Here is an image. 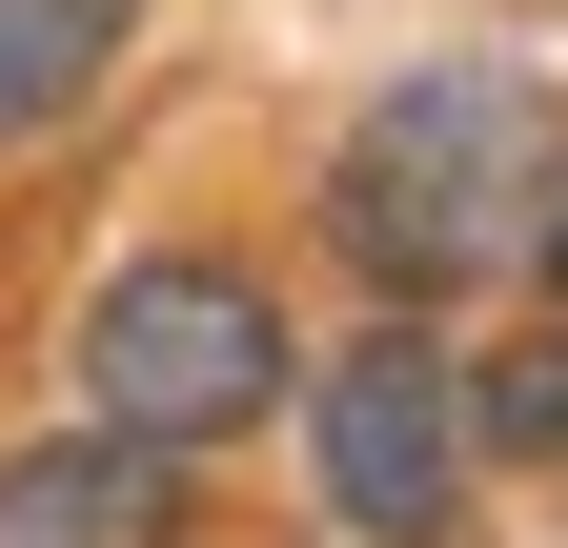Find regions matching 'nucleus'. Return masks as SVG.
<instances>
[{"label":"nucleus","mask_w":568,"mask_h":548,"mask_svg":"<svg viewBox=\"0 0 568 548\" xmlns=\"http://www.w3.org/2000/svg\"><path fill=\"white\" fill-rule=\"evenodd\" d=\"M548 183H568V102L528 82V61H406V82L345 102L305 224H325V264L366 305H426V325H447L487 264L548 244Z\"/></svg>","instance_id":"f257e3e1"},{"label":"nucleus","mask_w":568,"mask_h":548,"mask_svg":"<svg viewBox=\"0 0 568 548\" xmlns=\"http://www.w3.org/2000/svg\"><path fill=\"white\" fill-rule=\"evenodd\" d=\"M61 386H82V427L163 447V467H224L284 386H305V346H284V285L244 244H142L82 285V325H61Z\"/></svg>","instance_id":"f03ea898"},{"label":"nucleus","mask_w":568,"mask_h":548,"mask_svg":"<svg viewBox=\"0 0 568 548\" xmlns=\"http://www.w3.org/2000/svg\"><path fill=\"white\" fill-rule=\"evenodd\" d=\"M284 406H305V488H325L345 548H447L467 528V488H487L467 467V346L426 305H366Z\"/></svg>","instance_id":"7ed1b4c3"},{"label":"nucleus","mask_w":568,"mask_h":548,"mask_svg":"<svg viewBox=\"0 0 568 548\" xmlns=\"http://www.w3.org/2000/svg\"><path fill=\"white\" fill-rule=\"evenodd\" d=\"M0 548H183V467L61 406V427L0 447Z\"/></svg>","instance_id":"20e7f679"},{"label":"nucleus","mask_w":568,"mask_h":548,"mask_svg":"<svg viewBox=\"0 0 568 548\" xmlns=\"http://www.w3.org/2000/svg\"><path fill=\"white\" fill-rule=\"evenodd\" d=\"M142 0H0V143H61L102 82H122Z\"/></svg>","instance_id":"39448f33"},{"label":"nucleus","mask_w":568,"mask_h":548,"mask_svg":"<svg viewBox=\"0 0 568 548\" xmlns=\"http://www.w3.org/2000/svg\"><path fill=\"white\" fill-rule=\"evenodd\" d=\"M467 467L568 488V325H548V346H467Z\"/></svg>","instance_id":"423d86ee"},{"label":"nucleus","mask_w":568,"mask_h":548,"mask_svg":"<svg viewBox=\"0 0 568 548\" xmlns=\"http://www.w3.org/2000/svg\"><path fill=\"white\" fill-rule=\"evenodd\" d=\"M528 264H548V305H568V183H548V244H528Z\"/></svg>","instance_id":"0eeeda50"}]
</instances>
